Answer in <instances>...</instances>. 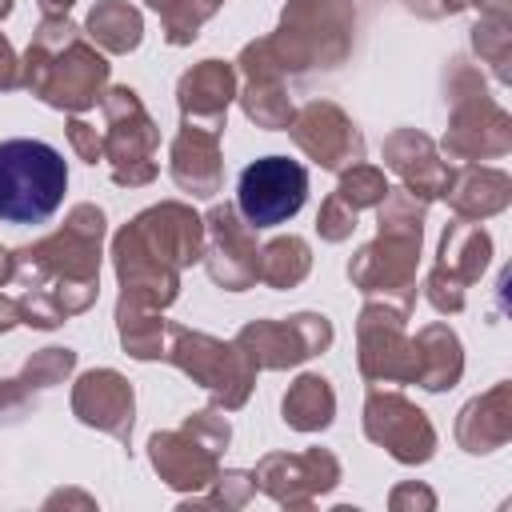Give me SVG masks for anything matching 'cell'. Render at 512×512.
Segmentation results:
<instances>
[{
    "label": "cell",
    "instance_id": "obj_1",
    "mask_svg": "<svg viewBox=\"0 0 512 512\" xmlns=\"http://www.w3.org/2000/svg\"><path fill=\"white\" fill-rule=\"evenodd\" d=\"M68 188L64 156L44 140H0V220L40 224Z\"/></svg>",
    "mask_w": 512,
    "mask_h": 512
},
{
    "label": "cell",
    "instance_id": "obj_2",
    "mask_svg": "<svg viewBox=\"0 0 512 512\" xmlns=\"http://www.w3.org/2000/svg\"><path fill=\"white\" fill-rule=\"evenodd\" d=\"M308 200V172L288 156H260L240 172L236 204L252 228L288 224Z\"/></svg>",
    "mask_w": 512,
    "mask_h": 512
}]
</instances>
